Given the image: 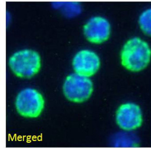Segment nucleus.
<instances>
[{"instance_id":"obj_1","label":"nucleus","mask_w":151,"mask_h":148,"mask_svg":"<svg viewBox=\"0 0 151 148\" xmlns=\"http://www.w3.org/2000/svg\"><path fill=\"white\" fill-rule=\"evenodd\" d=\"M120 59L122 66L129 71L139 72L143 70L151 62L150 45L138 37L129 39L122 47Z\"/></svg>"},{"instance_id":"obj_2","label":"nucleus","mask_w":151,"mask_h":148,"mask_svg":"<svg viewBox=\"0 0 151 148\" xmlns=\"http://www.w3.org/2000/svg\"><path fill=\"white\" fill-rule=\"evenodd\" d=\"M9 65L16 76L29 79L39 71L41 66V57L35 51L22 50L15 52L10 57Z\"/></svg>"},{"instance_id":"obj_3","label":"nucleus","mask_w":151,"mask_h":148,"mask_svg":"<svg viewBox=\"0 0 151 148\" xmlns=\"http://www.w3.org/2000/svg\"><path fill=\"white\" fill-rule=\"evenodd\" d=\"M93 90V83L89 77L76 72L67 76L63 86L65 96L69 101L75 103L87 101Z\"/></svg>"},{"instance_id":"obj_4","label":"nucleus","mask_w":151,"mask_h":148,"mask_svg":"<svg viewBox=\"0 0 151 148\" xmlns=\"http://www.w3.org/2000/svg\"><path fill=\"white\" fill-rule=\"evenodd\" d=\"M42 95L37 90L26 88L20 92L15 100V107L21 115L35 118L39 116L44 107Z\"/></svg>"},{"instance_id":"obj_5","label":"nucleus","mask_w":151,"mask_h":148,"mask_svg":"<svg viewBox=\"0 0 151 148\" xmlns=\"http://www.w3.org/2000/svg\"><path fill=\"white\" fill-rule=\"evenodd\" d=\"M83 34L91 43L100 44L109 40L112 33L109 21L105 17L96 16L90 18L85 23Z\"/></svg>"},{"instance_id":"obj_6","label":"nucleus","mask_w":151,"mask_h":148,"mask_svg":"<svg viewBox=\"0 0 151 148\" xmlns=\"http://www.w3.org/2000/svg\"><path fill=\"white\" fill-rule=\"evenodd\" d=\"M115 120L121 129L132 132L142 124L143 114L141 108L134 103L123 104L116 111Z\"/></svg>"},{"instance_id":"obj_7","label":"nucleus","mask_w":151,"mask_h":148,"mask_svg":"<svg viewBox=\"0 0 151 148\" xmlns=\"http://www.w3.org/2000/svg\"><path fill=\"white\" fill-rule=\"evenodd\" d=\"M101 64L99 56L90 50H81L73 59V68L75 72L89 78L96 74Z\"/></svg>"},{"instance_id":"obj_8","label":"nucleus","mask_w":151,"mask_h":148,"mask_svg":"<svg viewBox=\"0 0 151 148\" xmlns=\"http://www.w3.org/2000/svg\"><path fill=\"white\" fill-rule=\"evenodd\" d=\"M114 137V145L119 147H136L139 144L137 137L132 132L124 131Z\"/></svg>"},{"instance_id":"obj_9","label":"nucleus","mask_w":151,"mask_h":148,"mask_svg":"<svg viewBox=\"0 0 151 148\" xmlns=\"http://www.w3.org/2000/svg\"><path fill=\"white\" fill-rule=\"evenodd\" d=\"M138 22L141 31L146 35H151V8H146L142 11Z\"/></svg>"},{"instance_id":"obj_10","label":"nucleus","mask_w":151,"mask_h":148,"mask_svg":"<svg viewBox=\"0 0 151 148\" xmlns=\"http://www.w3.org/2000/svg\"><path fill=\"white\" fill-rule=\"evenodd\" d=\"M63 8L64 14L69 18L78 16L81 12V6L77 2H68L64 3L60 5Z\"/></svg>"}]
</instances>
